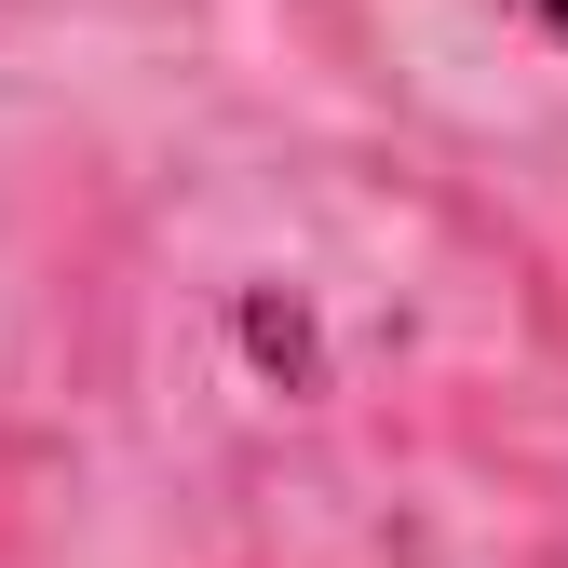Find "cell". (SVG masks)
Masks as SVG:
<instances>
[{"instance_id":"cell-1","label":"cell","mask_w":568,"mask_h":568,"mask_svg":"<svg viewBox=\"0 0 568 568\" xmlns=\"http://www.w3.org/2000/svg\"><path fill=\"white\" fill-rule=\"evenodd\" d=\"M528 14H541V28H555V41H568V0H528Z\"/></svg>"}]
</instances>
